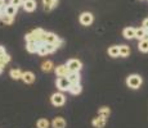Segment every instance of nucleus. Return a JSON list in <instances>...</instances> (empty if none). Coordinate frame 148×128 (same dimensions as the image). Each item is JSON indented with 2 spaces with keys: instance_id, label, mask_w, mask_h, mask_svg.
Wrapping results in <instances>:
<instances>
[{
  "instance_id": "obj_1",
  "label": "nucleus",
  "mask_w": 148,
  "mask_h": 128,
  "mask_svg": "<svg viewBox=\"0 0 148 128\" xmlns=\"http://www.w3.org/2000/svg\"><path fill=\"white\" fill-rule=\"evenodd\" d=\"M44 35H45V31L41 30V28H36L35 31H32L31 33L26 35V41L30 42V41H36V42H41L42 39H44Z\"/></svg>"
},
{
  "instance_id": "obj_2",
  "label": "nucleus",
  "mask_w": 148,
  "mask_h": 128,
  "mask_svg": "<svg viewBox=\"0 0 148 128\" xmlns=\"http://www.w3.org/2000/svg\"><path fill=\"white\" fill-rule=\"evenodd\" d=\"M42 42H44V44H56L58 47L63 44V41L59 40L58 36L54 35V33H52V32H45L44 39H42Z\"/></svg>"
},
{
  "instance_id": "obj_3",
  "label": "nucleus",
  "mask_w": 148,
  "mask_h": 128,
  "mask_svg": "<svg viewBox=\"0 0 148 128\" xmlns=\"http://www.w3.org/2000/svg\"><path fill=\"white\" fill-rule=\"evenodd\" d=\"M126 85L130 87V89H139L142 85V77L138 74H132L127 77L126 79Z\"/></svg>"
},
{
  "instance_id": "obj_4",
  "label": "nucleus",
  "mask_w": 148,
  "mask_h": 128,
  "mask_svg": "<svg viewBox=\"0 0 148 128\" xmlns=\"http://www.w3.org/2000/svg\"><path fill=\"white\" fill-rule=\"evenodd\" d=\"M70 86H71V83L67 77H59V78L57 79V87L61 91H67L70 89Z\"/></svg>"
},
{
  "instance_id": "obj_5",
  "label": "nucleus",
  "mask_w": 148,
  "mask_h": 128,
  "mask_svg": "<svg viewBox=\"0 0 148 128\" xmlns=\"http://www.w3.org/2000/svg\"><path fill=\"white\" fill-rule=\"evenodd\" d=\"M67 68L70 69V72H79L81 69V62L77 59H70L67 62Z\"/></svg>"
},
{
  "instance_id": "obj_6",
  "label": "nucleus",
  "mask_w": 148,
  "mask_h": 128,
  "mask_svg": "<svg viewBox=\"0 0 148 128\" xmlns=\"http://www.w3.org/2000/svg\"><path fill=\"white\" fill-rule=\"evenodd\" d=\"M64 101H66V98H64L62 93L57 92V93H53L52 95V104L54 106H62V105L64 104Z\"/></svg>"
},
{
  "instance_id": "obj_7",
  "label": "nucleus",
  "mask_w": 148,
  "mask_h": 128,
  "mask_svg": "<svg viewBox=\"0 0 148 128\" xmlns=\"http://www.w3.org/2000/svg\"><path fill=\"white\" fill-rule=\"evenodd\" d=\"M80 23L82 26H90L93 23V14L89 12H85L80 16Z\"/></svg>"
},
{
  "instance_id": "obj_8",
  "label": "nucleus",
  "mask_w": 148,
  "mask_h": 128,
  "mask_svg": "<svg viewBox=\"0 0 148 128\" xmlns=\"http://www.w3.org/2000/svg\"><path fill=\"white\" fill-rule=\"evenodd\" d=\"M17 10H18V7L10 4V3L9 4H5L4 8H3V13L7 14V16H12V17H14L17 14Z\"/></svg>"
},
{
  "instance_id": "obj_9",
  "label": "nucleus",
  "mask_w": 148,
  "mask_h": 128,
  "mask_svg": "<svg viewBox=\"0 0 148 128\" xmlns=\"http://www.w3.org/2000/svg\"><path fill=\"white\" fill-rule=\"evenodd\" d=\"M106 122H107V119H106V116H103V115H99V116H97V118L93 119V126H94L95 128H103L104 126H106Z\"/></svg>"
},
{
  "instance_id": "obj_10",
  "label": "nucleus",
  "mask_w": 148,
  "mask_h": 128,
  "mask_svg": "<svg viewBox=\"0 0 148 128\" xmlns=\"http://www.w3.org/2000/svg\"><path fill=\"white\" fill-rule=\"evenodd\" d=\"M56 74L58 77H67L70 74V69L67 68V65H58L56 68Z\"/></svg>"
},
{
  "instance_id": "obj_11",
  "label": "nucleus",
  "mask_w": 148,
  "mask_h": 128,
  "mask_svg": "<svg viewBox=\"0 0 148 128\" xmlns=\"http://www.w3.org/2000/svg\"><path fill=\"white\" fill-rule=\"evenodd\" d=\"M23 8L26 12H34L36 9V1L35 0H23Z\"/></svg>"
},
{
  "instance_id": "obj_12",
  "label": "nucleus",
  "mask_w": 148,
  "mask_h": 128,
  "mask_svg": "<svg viewBox=\"0 0 148 128\" xmlns=\"http://www.w3.org/2000/svg\"><path fill=\"white\" fill-rule=\"evenodd\" d=\"M52 124H53V128H66V121L63 118H61V116L54 118Z\"/></svg>"
},
{
  "instance_id": "obj_13",
  "label": "nucleus",
  "mask_w": 148,
  "mask_h": 128,
  "mask_svg": "<svg viewBox=\"0 0 148 128\" xmlns=\"http://www.w3.org/2000/svg\"><path fill=\"white\" fill-rule=\"evenodd\" d=\"M67 78H68V81H70V83L72 85V83H80L81 77L79 74V72H70V74L67 76Z\"/></svg>"
},
{
  "instance_id": "obj_14",
  "label": "nucleus",
  "mask_w": 148,
  "mask_h": 128,
  "mask_svg": "<svg viewBox=\"0 0 148 128\" xmlns=\"http://www.w3.org/2000/svg\"><path fill=\"white\" fill-rule=\"evenodd\" d=\"M39 46H40V42H36V41H30L27 42V46L26 49L28 53H38Z\"/></svg>"
},
{
  "instance_id": "obj_15",
  "label": "nucleus",
  "mask_w": 148,
  "mask_h": 128,
  "mask_svg": "<svg viewBox=\"0 0 148 128\" xmlns=\"http://www.w3.org/2000/svg\"><path fill=\"white\" fill-rule=\"evenodd\" d=\"M124 37L125 39H127V40H132V39H134L135 37V28H133V27H127V28H125L124 30Z\"/></svg>"
},
{
  "instance_id": "obj_16",
  "label": "nucleus",
  "mask_w": 148,
  "mask_h": 128,
  "mask_svg": "<svg viewBox=\"0 0 148 128\" xmlns=\"http://www.w3.org/2000/svg\"><path fill=\"white\" fill-rule=\"evenodd\" d=\"M22 79L25 81V83H34L35 81V74L32 72H25L22 74Z\"/></svg>"
},
{
  "instance_id": "obj_17",
  "label": "nucleus",
  "mask_w": 148,
  "mask_h": 128,
  "mask_svg": "<svg viewBox=\"0 0 148 128\" xmlns=\"http://www.w3.org/2000/svg\"><path fill=\"white\" fill-rule=\"evenodd\" d=\"M42 4H44L45 10H50L58 4V0H42Z\"/></svg>"
},
{
  "instance_id": "obj_18",
  "label": "nucleus",
  "mask_w": 148,
  "mask_h": 128,
  "mask_svg": "<svg viewBox=\"0 0 148 128\" xmlns=\"http://www.w3.org/2000/svg\"><path fill=\"white\" fill-rule=\"evenodd\" d=\"M81 85L80 83H72L70 86V89H68V91H70L72 95H79V93L81 92Z\"/></svg>"
},
{
  "instance_id": "obj_19",
  "label": "nucleus",
  "mask_w": 148,
  "mask_h": 128,
  "mask_svg": "<svg viewBox=\"0 0 148 128\" xmlns=\"http://www.w3.org/2000/svg\"><path fill=\"white\" fill-rule=\"evenodd\" d=\"M108 54H110L112 58H117V56H120V46H116V45L111 46L110 49H108Z\"/></svg>"
},
{
  "instance_id": "obj_20",
  "label": "nucleus",
  "mask_w": 148,
  "mask_h": 128,
  "mask_svg": "<svg viewBox=\"0 0 148 128\" xmlns=\"http://www.w3.org/2000/svg\"><path fill=\"white\" fill-rule=\"evenodd\" d=\"M146 33H147V31L144 30L143 27H142V28H136V30H135V39L143 40L144 36H146Z\"/></svg>"
},
{
  "instance_id": "obj_21",
  "label": "nucleus",
  "mask_w": 148,
  "mask_h": 128,
  "mask_svg": "<svg viewBox=\"0 0 148 128\" xmlns=\"http://www.w3.org/2000/svg\"><path fill=\"white\" fill-rule=\"evenodd\" d=\"M129 54H130V47L126 46V45H121L120 46V56L126 58V56H129Z\"/></svg>"
},
{
  "instance_id": "obj_22",
  "label": "nucleus",
  "mask_w": 148,
  "mask_h": 128,
  "mask_svg": "<svg viewBox=\"0 0 148 128\" xmlns=\"http://www.w3.org/2000/svg\"><path fill=\"white\" fill-rule=\"evenodd\" d=\"M138 47H139V50L143 51V53H148V40H146V39L140 40Z\"/></svg>"
},
{
  "instance_id": "obj_23",
  "label": "nucleus",
  "mask_w": 148,
  "mask_h": 128,
  "mask_svg": "<svg viewBox=\"0 0 148 128\" xmlns=\"http://www.w3.org/2000/svg\"><path fill=\"white\" fill-rule=\"evenodd\" d=\"M22 74H23V73L21 72V69H12V70H10V77H12L13 79L22 78Z\"/></svg>"
},
{
  "instance_id": "obj_24",
  "label": "nucleus",
  "mask_w": 148,
  "mask_h": 128,
  "mask_svg": "<svg viewBox=\"0 0 148 128\" xmlns=\"http://www.w3.org/2000/svg\"><path fill=\"white\" fill-rule=\"evenodd\" d=\"M41 69L44 70V72H50V70L53 69V63L50 60H48V62H44L41 65Z\"/></svg>"
},
{
  "instance_id": "obj_25",
  "label": "nucleus",
  "mask_w": 148,
  "mask_h": 128,
  "mask_svg": "<svg viewBox=\"0 0 148 128\" xmlns=\"http://www.w3.org/2000/svg\"><path fill=\"white\" fill-rule=\"evenodd\" d=\"M38 54H40L41 56H44V55H47V54H49V51H48L47 46H45V44H44V42H42V41L40 42V46H39Z\"/></svg>"
},
{
  "instance_id": "obj_26",
  "label": "nucleus",
  "mask_w": 148,
  "mask_h": 128,
  "mask_svg": "<svg viewBox=\"0 0 148 128\" xmlns=\"http://www.w3.org/2000/svg\"><path fill=\"white\" fill-rule=\"evenodd\" d=\"M36 124H38V128H49V121L48 119H39Z\"/></svg>"
},
{
  "instance_id": "obj_27",
  "label": "nucleus",
  "mask_w": 148,
  "mask_h": 128,
  "mask_svg": "<svg viewBox=\"0 0 148 128\" xmlns=\"http://www.w3.org/2000/svg\"><path fill=\"white\" fill-rule=\"evenodd\" d=\"M1 21H3V23L4 24H10L13 22V17L12 16H7V14H3Z\"/></svg>"
},
{
  "instance_id": "obj_28",
  "label": "nucleus",
  "mask_w": 148,
  "mask_h": 128,
  "mask_svg": "<svg viewBox=\"0 0 148 128\" xmlns=\"http://www.w3.org/2000/svg\"><path fill=\"white\" fill-rule=\"evenodd\" d=\"M9 62H10V56L8 55V54H4V55L0 58V65H3V67H4L5 64H8Z\"/></svg>"
},
{
  "instance_id": "obj_29",
  "label": "nucleus",
  "mask_w": 148,
  "mask_h": 128,
  "mask_svg": "<svg viewBox=\"0 0 148 128\" xmlns=\"http://www.w3.org/2000/svg\"><path fill=\"white\" fill-rule=\"evenodd\" d=\"M110 113H111V110L108 109L107 106H102L101 109H99V115H103V116H106V118H108Z\"/></svg>"
},
{
  "instance_id": "obj_30",
  "label": "nucleus",
  "mask_w": 148,
  "mask_h": 128,
  "mask_svg": "<svg viewBox=\"0 0 148 128\" xmlns=\"http://www.w3.org/2000/svg\"><path fill=\"white\" fill-rule=\"evenodd\" d=\"M45 46H47V49L49 53H53V51H56L58 49V46H57L56 44H45Z\"/></svg>"
},
{
  "instance_id": "obj_31",
  "label": "nucleus",
  "mask_w": 148,
  "mask_h": 128,
  "mask_svg": "<svg viewBox=\"0 0 148 128\" xmlns=\"http://www.w3.org/2000/svg\"><path fill=\"white\" fill-rule=\"evenodd\" d=\"M10 4L19 7V5H23V0H10Z\"/></svg>"
},
{
  "instance_id": "obj_32",
  "label": "nucleus",
  "mask_w": 148,
  "mask_h": 128,
  "mask_svg": "<svg viewBox=\"0 0 148 128\" xmlns=\"http://www.w3.org/2000/svg\"><path fill=\"white\" fill-rule=\"evenodd\" d=\"M143 28H144L146 31H148V18H146V19L143 21Z\"/></svg>"
},
{
  "instance_id": "obj_33",
  "label": "nucleus",
  "mask_w": 148,
  "mask_h": 128,
  "mask_svg": "<svg viewBox=\"0 0 148 128\" xmlns=\"http://www.w3.org/2000/svg\"><path fill=\"white\" fill-rule=\"evenodd\" d=\"M4 54H7V53H5V49H4L3 46H0V58H1V56L4 55Z\"/></svg>"
},
{
  "instance_id": "obj_34",
  "label": "nucleus",
  "mask_w": 148,
  "mask_h": 128,
  "mask_svg": "<svg viewBox=\"0 0 148 128\" xmlns=\"http://www.w3.org/2000/svg\"><path fill=\"white\" fill-rule=\"evenodd\" d=\"M5 5V0H0V9H3Z\"/></svg>"
},
{
  "instance_id": "obj_35",
  "label": "nucleus",
  "mask_w": 148,
  "mask_h": 128,
  "mask_svg": "<svg viewBox=\"0 0 148 128\" xmlns=\"http://www.w3.org/2000/svg\"><path fill=\"white\" fill-rule=\"evenodd\" d=\"M3 14H4V13H3V12H1V9H0V19H1V17H3Z\"/></svg>"
},
{
  "instance_id": "obj_36",
  "label": "nucleus",
  "mask_w": 148,
  "mask_h": 128,
  "mask_svg": "<svg viewBox=\"0 0 148 128\" xmlns=\"http://www.w3.org/2000/svg\"><path fill=\"white\" fill-rule=\"evenodd\" d=\"M144 39L148 40V31H147V33H146V36H144Z\"/></svg>"
},
{
  "instance_id": "obj_37",
  "label": "nucleus",
  "mask_w": 148,
  "mask_h": 128,
  "mask_svg": "<svg viewBox=\"0 0 148 128\" xmlns=\"http://www.w3.org/2000/svg\"><path fill=\"white\" fill-rule=\"evenodd\" d=\"M3 72V65H0V73Z\"/></svg>"
}]
</instances>
